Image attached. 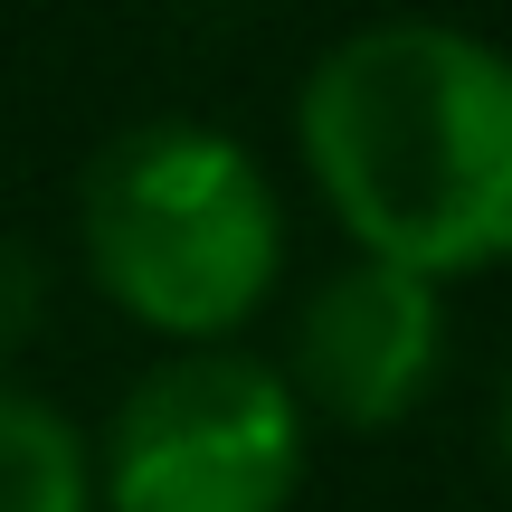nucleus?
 I'll list each match as a JSON object with an SVG mask.
<instances>
[{
  "mask_svg": "<svg viewBox=\"0 0 512 512\" xmlns=\"http://www.w3.org/2000/svg\"><path fill=\"white\" fill-rule=\"evenodd\" d=\"M304 162L370 266L465 275L512 256V57L446 19L351 29L304 76Z\"/></svg>",
  "mask_w": 512,
  "mask_h": 512,
  "instance_id": "obj_1",
  "label": "nucleus"
},
{
  "mask_svg": "<svg viewBox=\"0 0 512 512\" xmlns=\"http://www.w3.org/2000/svg\"><path fill=\"white\" fill-rule=\"evenodd\" d=\"M76 238L86 266L133 323L171 342H219L247 323L256 294L275 285V190L256 162L209 124H133L95 152L76 190Z\"/></svg>",
  "mask_w": 512,
  "mask_h": 512,
  "instance_id": "obj_2",
  "label": "nucleus"
},
{
  "mask_svg": "<svg viewBox=\"0 0 512 512\" xmlns=\"http://www.w3.org/2000/svg\"><path fill=\"white\" fill-rule=\"evenodd\" d=\"M304 475V408L285 370L228 342L171 351L105 427L114 512H285Z\"/></svg>",
  "mask_w": 512,
  "mask_h": 512,
  "instance_id": "obj_3",
  "label": "nucleus"
},
{
  "mask_svg": "<svg viewBox=\"0 0 512 512\" xmlns=\"http://www.w3.org/2000/svg\"><path fill=\"white\" fill-rule=\"evenodd\" d=\"M446 361V313H437V285L427 275H399V266H342L323 294L304 304L294 323V408H323L342 427H389L427 399Z\"/></svg>",
  "mask_w": 512,
  "mask_h": 512,
  "instance_id": "obj_4",
  "label": "nucleus"
},
{
  "mask_svg": "<svg viewBox=\"0 0 512 512\" xmlns=\"http://www.w3.org/2000/svg\"><path fill=\"white\" fill-rule=\"evenodd\" d=\"M95 465L86 437L29 389H0V512H86Z\"/></svg>",
  "mask_w": 512,
  "mask_h": 512,
  "instance_id": "obj_5",
  "label": "nucleus"
},
{
  "mask_svg": "<svg viewBox=\"0 0 512 512\" xmlns=\"http://www.w3.org/2000/svg\"><path fill=\"white\" fill-rule=\"evenodd\" d=\"M29 323H38V275H29V256L0 247V342H19Z\"/></svg>",
  "mask_w": 512,
  "mask_h": 512,
  "instance_id": "obj_6",
  "label": "nucleus"
},
{
  "mask_svg": "<svg viewBox=\"0 0 512 512\" xmlns=\"http://www.w3.org/2000/svg\"><path fill=\"white\" fill-rule=\"evenodd\" d=\"M494 446H503V465H512V370H503V399H494Z\"/></svg>",
  "mask_w": 512,
  "mask_h": 512,
  "instance_id": "obj_7",
  "label": "nucleus"
}]
</instances>
